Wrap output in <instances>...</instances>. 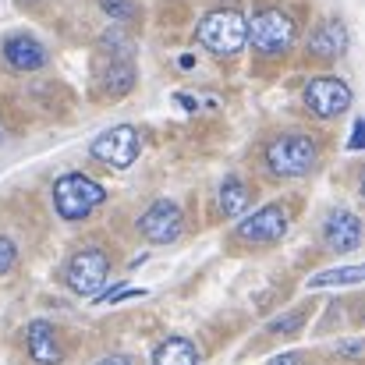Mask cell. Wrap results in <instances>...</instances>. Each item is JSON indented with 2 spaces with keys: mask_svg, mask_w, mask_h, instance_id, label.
Segmentation results:
<instances>
[{
  "mask_svg": "<svg viewBox=\"0 0 365 365\" xmlns=\"http://www.w3.org/2000/svg\"><path fill=\"white\" fill-rule=\"evenodd\" d=\"M245 36H248V21L238 7H217L199 21V43L217 57L238 53L245 46Z\"/></svg>",
  "mask_w": 365,
  "mask_h": 365,
  "instance_id": "6da1fadb",
  "label": "cell"
},
{
  "mask_svg": "<svg viewBox=\"0 0 365 365\" xmlns=\"http://www.w3.org/2000/svg\"><path fill=\"white\" fill-rule=\"evenodd\" d=\"M107 199L103 185L86 178V174H64L53 181V206L61 213V220H86L100 202Z\"/></svg>",
  "mask_w": 365,
  "mask_h": 365,
  "instance_id": "7a4b0ae2",
  "label": "cell"
},
{
  "mask_svg": "<svg viewBox=\"0 0 365 365\" xmlns=\"http://www.w3.org/2000/svg\"><path fill=\"white\" fill-rule=\"evenodd\" d=\"M266 167L277 178H305L316 167V142L309 135H280L266 145Z\"/></svg>",
  "mask_w": 365,
  "mask_h": 365,
  "instance_id": "3957f363",
  "label": "cell"
},
{
  "mask_svg": "<svg viewBox=\"0 0 365 365\" xmlns=\"http://www.w3.org/2000/svg\"><path fill=\"white\" fill-rule=\"evenodd\" d=\"M245 39H252V46L262 57H280V53H287L294 46V21L280 7H266V11L252 14Z\"/></svg>",
  "mask_w": 365,
  "mask_h": 365,
  "instance_id": "277c9868",
  "label": "cell"
},
{
  "mask_svg": "<svg viewBox=\"0 0 365 365\" xmlns=\"http://www.w3.org/2000/svg\"><path fill=\"white\" fill-rule=\"evenodd\" d=\"M64 280L75 294L82 298H93L103 291V284L110 280V255L103 248H78L71 259H68V269H64Z\"/></svg>",
  "mask_w": 365,
  "mask_h": 365,
  "instance_id": "5b68a950",
  "label": "cell"
},
{
  "mask_svg": "<svg viewBox=\"0 0 365 365\" xmlns=\"http://www.w3.org/2000/svg\"><path fill=\"white\" fill-rule=\"evenodd\" d=\"M89 153H93L100 163H107V167H114V170H124V167H131V163L138 160L142 138H138V131H135L131 124H118V128L96 135V142H93Z\"/></svg>",
  "mask_w": 365,
  "mask_h": 365,
  "instance_id": "8992f818",
  "label": "cell"
},
{
  "mask_svg": "<svg viewBox=\"0 0 365 365\" xmlns=\"http://www.w3.org/2000/svg\"><path fill=\"white\" fill-rule=\"evenodd\" d=\"M305 107L316 118H341L351 107V86L337 75H319L305 86Z\"/></svg>",
  "mask_w": 365,
  "mask_h": 365,
  "instance_id": "52a82bcc",
  "label": "cell"
},
{
  "mask_svg": "<svg viewBox=\"0 0 365 365\" xmlns=\"http://www.w3.org/2000/svg\"><path fill=\"white\" fill-rule=\"evenodd\" d=\"M284 235H287V210L277 202L255 210L248 220L238 224V238L248 245H277Z\"/></svg>",
  "mask_w": 365,
  "mask_h": 365,
  "instance_id": "ba28073f",
  "label": "cell"
},
{
  "mask_svg": "<svg viewBox=\"0 0 365 365\" xmlns=\"http://www.w3.org/2000/svg\"><path fill=\"white\" fill-rule=\"evenodd\" d=\"M138 231H142L153 245L178 242V235H181V210H178V202L156 199V202L138 217Z\"/></svg>",
  "mask_w": 365,
  "mask_h": 365,
  "instance_id": "9c48e42d",
  "label": "cell"
},
{
  "mask_svg": "<svg viewBox=\"0 0 365 365\" xmlns=\"http://www.w3.org/2000/svg\"><path fill=\"white\" fill-rule=\"evenodd\" d=\"M323 245L330 252H355L362 245V220L351 210H334L323 220Z\"/></svg>",
  "mask_w": 365,
  "mask_h": 365,
  "instance_id": "30bf717a",
  "label": "cell"
},
{
  "mask_svg": "<svg viewBox=\"0 0 365 365\" xmlns=\"http://www.w3.org/2000/svg\"><path fill=\"white\" fill-rule=\"evenodd\" d=\"M25 348H29V359L36 365H61L64 362L57 330H53V323H46V319H32V323L25 327Z\"/></svg>",
  "mask_w": 365,
  "mask_h": 365,
  "instance_id": "8fae6325",
  "label": "cell"
},
{
  "mask_svg": "<svg viewBox=\"0 0 365 365\" xmlns=\"http://www.w3.org/2000/svg\"><path fill=\"white\" fill-rule=\"evenodd\" d=\"M4 61L14 68V71H39L46 64V46L36 39V36H11L4 43Z\"/></svg>",
  "mask_w": 365,
  "mask_h": 365,
  "instance_id": "7c38bea8",
  "label": "cell"
},
{
  "mask_svg": "<svg viewBox=\"0 0 365 365\" xmlns=\"http://www.w3.org/2000/svg\"><path fill=\"white\" fill-rule=\"evenodd\" d=\"M309 50H312L316 57H323V61L341 57V53L348 50V29H344L337 18H327V21L309 36Z\"/></svg>",
  "mask_w": 365,
  "mask_h": 365,
  "instance_id": "4fadbf2b",
  "label": "cell"
},
{
  "mask_svg": "<svg viewBox=\"0 0 365 365\" xmlns=\"http://www.w3.org/2000/svg\"><path fill=\"white\" fill-rule=\"evenodd\" d=\"M199 348L188 337H167L156 344L153 351V365H199Z\"/></svg>",
  "mask_w": 365,
  "mask_h": 365,
  "instance_id": "5bb4252c",
  "label": "cell"
},
{
  "mask_svg": "<svg viewBox=\"0 0 365 365\" xmlns=\"http://www.w3.org/2000/svg\"><path fill=\"white\" fill-rule=\"evenodd\" d=\"M248 202H252V192H248V185L242 178H227L220 185V213L224 217H242L248 210Z\"/></svg>",
  "mask_w": 365,
  "mask_h": 365,
  "instance_id": "9a60e30c",
  "label": "cell"
},
{
  "mask_svg": "<svg viewBox=\"0 0 365 365\" xmlns=\"http://www.w3.org/2000/svg\"><path fill=\"white\" fill-rule=\"evenodd\" d=\"M362 266H341V269H327L319 277H309V287H334V284H359L362 280Z\"/></svg>",
  "mask_w": 365,
  "mask_h": 365,
  "instance_id": "2e32d148",
  "label": "cell"
},
{
  "mask_svg": "<svg viewBox=\"0 0 365 365\" xmlns=\"http://www.w3.org/2000/svg\"><path fill=\"white\" fill-rule=\"evenodd\" d=\"M131 82H135V68H131V61H121V64H114V68L107 71V89H110L114 96L128 93Z\"/></svg>",
  "mask_w": 365,
  "mask_h": 365,
  "instance_id": "e0dca14e",
  "label": "cell"
},
{
  "mask_svg": "<svg viewBox=\"0 0 365 365\" xmlns=\"http://www.w3.org/2000/svg\"><path fill=\"white\" fill-rule=\"evenodd\" d=\"M305 309H294V312H287V316H280V319H273L269 323V334H280V337H294L302 327H305Z\"/></svg>",
  "mask_w": 365,
  "mask_h": 365,
  "instance_id": "ac0fdd59",
  "label": "cell"
},
{
  "mask_svg": "<svg viewBox=\"0 0 365 365\" xmlns=\"http://www.w3.org/2000/svg\"><path fill=\"white\" fill-rule=\"evenodd\" d=\"M100 7H103L114 21H131V18L138 14V7H135L131 0H100Z\"/></svg>",
  "mask_w": 365,
  "mask_h": 365,
  "instance_id": "d6986e66",
  "label": "cell"
},
{
  "mask_svg": "<svg viewBox=\"0 0 365 365\" xmlns=\"http://www.w3.org/2000/svg\"><path fill=\"white\" fill-rule=\"evenodd\" d=\"M145 291L142 287H114V291H107V294H93L96 298V305H110V302H124V298H142Z\"/></svg>",
  "mask_w": 365,
  "mask_h": 365,
  "instance_id": "ffe728a7",
  "label": "cell"
},
{
  "mask_svg": "<svg viewBox=\"0 0 365 365\" xmlns=\"http://www.w3.org/2000/svg\"><path fill=\"white\" fill-rule=\"evenodd\" d=\"M14 262H18V245L11 242V238H0V277L11 273Z\"/></svg>",
  "mask_w": 365,
  "mask_h": 365,
  "instance_id": "44dd1931",
  "label": "cell"
},
{
  "mask_svg": "<svg viewBox=\"0 0 365 365\" xmlns=\"http://www.w3.org/2000/svg\"><path fill=\"white\" fill-rule=\"evenodd\" d=\"M269 365H309V355H302V351H287V355L273 359Z\"/></svg>",
  "mask_w": 365,
  "mask_h": 365,
  "instance_id": "7402d4cb",
  "label": "cell"
},
{
  "mask_svg": "<svg viewBox=\"0 0 365 365\" xmlns=\"http://www.w3.org/2000/svg\"><path fill=\"white\" fill-rule=\"evenodd\" d=\"M96 365H138L131 355H107V359H100Z\"/></svg>",
  "mask_w": 365,
  "mask_h": 365,
  "instance_id": "603a6c76",
  "label": "cell"
},
{
  "mask_svg": "<svg viewBox=\"0 0 365 365\" xmlns=\"http://www.w3.org/2000/svg\"><path fill=\"white\" fill-rule=\"evenodd\" d=\"M337 351L348 355V359H359V355H362V341H348V344H341Z\"/></svg>",
  "mask_w": 365,
  "mask_h": 365,
  "instance_id": "cb8c5ba5",
  "label": "cell"
},
{
  "mask_svg": "<svg viewBox=\"0 0 365 365\" xmlns=\"http://www.w3.org/2000/svg\"><path fill=\"white\" fill-rule=\"evenodd\" d=\"M362 145V121H355V131H351V149Z\"/></svg>",
  "mask_w": 365,
  "mask_h": 365,
  "instance_id": "d4e9b609",
  "label": "cell"
},
{
  "mask_svg": "<svg viewBox=\"0 0 365 365\" xmlns=\"http://www.w3.org/2000/svg\"><path fill=\"white\" fill-rule=\"evenodd\" d=\"M21 4H25V0H21ZM29 4H36V0H29Z\"/></svg>",
  "mask_w": 365,
  "mask_h": 365,
  "instance_id": "484cf974",
  "label": "cell"
}]
</instances>
